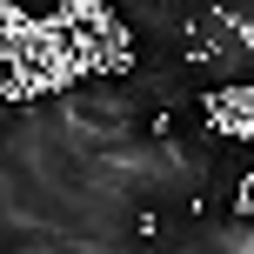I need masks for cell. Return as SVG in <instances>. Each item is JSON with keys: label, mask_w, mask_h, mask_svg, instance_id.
<instances>
[{"label": "cell", "mask_w": 254, "mask_h": 254, "mask_svg": "<svg viewBox=\"0 0 254 254\" xmlns=\"http://www.w3.org/2000/svg\"><path fill=\"white\" fill-rule=\"evenodd\" d=\"M207 114L228 140H254V80L241 87H207Z\"/></svg>", "instance_id": "6da1fadb"}]
</instances>
